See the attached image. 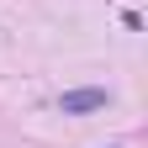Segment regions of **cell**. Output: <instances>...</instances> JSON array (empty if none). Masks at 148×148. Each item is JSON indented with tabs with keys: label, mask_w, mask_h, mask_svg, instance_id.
Masks as SVG:
<instances>
[{
	"label": "cell",
	"mask_w": 148,
	"mask_h": 148,
	"mask_svg": "<svg viewBox=\"0 0 148 148\" xmlns=\"http://www.w3.org/2000/svg\"><path fill=\"white\" fill-rule=\"evenodd\" d=\"M58 106H64V116H85V111H101V106H111V95H106V90H69Z\"/></svg>",
	"instance_id": "cell-1"
}]
</instances>
